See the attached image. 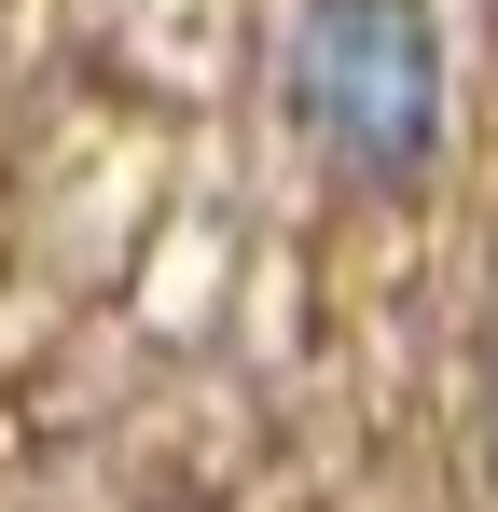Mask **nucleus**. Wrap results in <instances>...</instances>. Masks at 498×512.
Here are the masks:
<instances>
[{
  "label": "nucleus",
  "mask_w": 498,
  "mask_h": 512,
  "mask_svg": "<svg viewBox=\"0 0 498 512\" xmlns=\"http://www.w3.org/2000/svg\"><path fill=\"white\" fill-rule=\"evenodd\" d=\"M291 125L346 194H415L443 167V28H429V0H305L291 14Z\"/></svg>",
  "instance_id": "nucleus-1"
}]
</instances>
